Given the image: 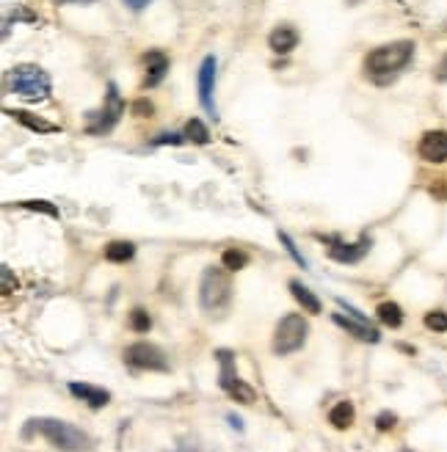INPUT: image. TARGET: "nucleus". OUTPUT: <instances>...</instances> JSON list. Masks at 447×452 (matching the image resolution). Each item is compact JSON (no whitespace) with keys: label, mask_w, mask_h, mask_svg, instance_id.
I'll list each match as a JSON object with an SVG mask.
<instances>
[{"label":"nucleus","mask_w":447,"mask_h":452,"mask_svg":"<svg viewBox=\"0 0 447 452\" xmlns=\"http://www.w3.org/2000/svg\"><path fill=\"white\" fill-rule=\"evenodd\" d=\"M31 433L44 436L56 450H61V452H88L91 450V438H88L86 433L78 431V428H72L69 422H61V419H50V416L28 419L25 428H22V436L28 438Z\"/></svg>","instance_id":"1"},{"label":"nucleus","mask_w":447,"mask_h":452,"mask_svg":"<svg viewBox=\"0 0 447 452\" xmlns=\"http://www.w3.org/2000/svg\"><path fill=\"white\" fill-rule=\"evenodd\" d=\"M395 422H398V416H395L392 411H381L379 416H376V428H379V431H392Z\"/></svg>","instance_id":"27"},{"label":"nucleus","mask_w":447,"mask_h":452,"mask_svg":"<svg viewBox=\"0 0 447 452\" xmlns=\"http://www.w3.org/2000/svg\"><path fill=\"white\" fill-rule=\"evenodd\" d=\"M232 304V282L227 267H205L199 282V307L210 317H224Z\"/></svg>","instance_id":"2"},{"label":"nucleus","mask_w":447,"mask_h":452,"mask_svg":"<svg viewBox=\"0 0 447 452\" xmlns=\"http://www.w3.org/2000/svg\"><path fill=\"white\" fill-rule=\"evenodd\" d=\"M69 394L78 397L81 403H86L88 409H106L108 403H111V391L100 389V386H91V384H78V381L69 384Z\"/></svg>","instance_id":"12"},{"label":"nucleus","mask_w":447,"mask_h":452,"mask_svg":"<svg viewBox=\"0 0 447 452\" xmlns=\"http://www.w3.org/2000/svg\"><path fill=\"white\" fill-rule=\"evenodd\" d=\"M376 314H379V320H381L384 326H389V329H401L404 326V309L398 307V304H392V301H384L381 307L376 309Z\"/></svg>","instance_id":"20"},{"label":"nucleus","mask_w":447,"mask_h":452,"mask_svg":"<svg viewBox=\"0 0 447 452\" xmlns=\"http://www.w3.org/2000/svg\"><path fill=\"white\" fill-rule=\"evenodd\" d=\"M133 113H135V116H149V113H152V103H149V100H138V103L133 105Z\"/></svg>","instance_id":"28"},{"label":"nucleus","mask_w":447,"mask_h":452,"mask_svg":"<svg viewBox=\"0 0 447 452\" xmlns=\"http://www.w3.org/2000/svg\"><path fill=\"white\" fill-rule=\"evenodd\" d=\"M414 56V41H392V44H381L376 50H370V56L364 58V72L381 78V75H395L401 72L406 63Z\"/></svg>","instance_id":"3"},{"label":"nucleus","mask_w":447,"mask_h":452,"mask_svg":"<svg viewBox=\"0 0 447 452\" xmlns=\"http://www.w3.org/2000/svg\"><path fill=\"white\" fill-rule=\"evenodd\" d=\"M144 63H147V78H144V86L147 88H155L158 83L166 78L169 72V56L163 50H149L144 56Z\"/></svg>","instance_id":"13"},{"label":"nucleus","mask_w":447,"mask_h":452,"mask_svg":"<svg viewBox=\"0 0 447 452\" xmlns=\"http://www.w3.org/2000/svg\"><path fill=\"white\" fill-rule=\"evenodd\" d=\"M279 243H282V246L287 248V254H290V257H293V262H296L298 267H307V260H304V257H301V251H298V248H296V243H293V240H290V235H287V232H279Z\"/></svg>","instance_id":"24"},{"label":"nucleus","mask_w":447,"mask_h":452,"mask_svg":"<svg viewBox=\"0 0 447 452\" xmlns=\"http://www.w3.org/2000/svg\"><path fill=\"white\" fill-rule=\"evenodd\" d=\"M436 81L447 83V53H445V58L439 61V66H436Z\"/></svg>","instance_id":"31"},{"label":"nucleus","mask_w":447,"mask_h":452,"mask_svg":"<svg viewBox=\"0 0 447 452\" xmlns=\"http://www.w3.org/2000/svg\"><path fill=\"white\" fill-rule=\"evenodd\" d=\"M185 141V138H180V135H174V133H169V135H160V138H155L152 144L155 146H160V144H174V146H180Z\"/></svg>","instance_id":"30"},{"label":"nucleus","mask_w":447,"mask_h":452,"mask_svg":"<svg viewBox=\"0 0 447 452\" xmlns=\"http://www.w3.org/2000/svg\"><path fill=\"white\" fill-rule=\"evenodd\" d=\"M122 116H125V103L119 97V88H116V83H108L106 105L86 116V133L88 135H106L119 124Z\"/></svg>","instance_id":"5"},{"label":"nucleus","mask_w":447,"mask_h":452,"mask_svg":"<svg viewBox=\"0 0 447 452\" xmlns=\"http://www.w3.org/2000/svg\"><path fill=\"white\" fill-rule=\"evenodd\" d=\"M290 292H293V298L301 304V309H304L307 314H318L320 312V298L309 287H304L301 282H290Z\"/></svg>","instance_id":"16"},{"label":"nucleus","mask_w":447,"mask_h":452,"mask_svg":"<svg viewBox=\"0 0 447 452\" xmlns=\"http://www.w3.org/2000/svg\"><path fill=\"white\" fill-rule=\"evenodd\" d=\"M213 88H215V58L207 56V58L202 61V66H199V103H202V108L215 119L218 111H215V103H213Z\"/></svg>","instance_id":"9"},{"label":"nucleus","mask_w":447,"mask_h":452,"mask_svg":"<svg viewBox=\"0 0 447 452\" xmlns=\"http://www.w3.org/2000/svg\"><path fill=\"white\" fill-rule=\"evenodd\" d=\"M320 240L329 246V257H332L334 262H342V265H354V262L364 260L370 246H373L367 235H362L356 243H342L340 237H334V235H326V237L320 235Z\"/></svg>","instance_id":"8"},{"label":"nucleus","mask_w":447,"mask_h":452,"mask_svg":"<svg viewBox=\"0 0 447 452\" xmlns=\"http://www.w3.org/2000/svg\"><path fill=\"white\" fill-rule=\"evenodd\" d=\"M128 326L135 334H147L149 329H152V317H149L147 309H133L128 314Z\"/></svg>","instance_id":"22"},{"label":"nucleus","mask_w":447,"mask_h":452,"mask_svg":"<svg viewBox=\"0 0 447 452\" xmlns=\"http://www.w3.org/2000/svg\"><path fill=\"white\" fill-rule=\"evenodd\" d=\"M174 452H215V450H207V447H199V444H183V447H177Z\"/></svg>","instance_id":"32"},{"label":"nucleus","mask_w":447,"mask_h":452,"mask_svg":"<svg viewBox=\"0 0 447 452\" xmlns=\"http://www.w3.org/2000/svg\"><path fill=\"white\" fill-rule=\"evenodd\" d=\"M6 116H11L14 122H20L22 127H28V130H36V133H58V124H50L39 119V116H34V113H28V111H6Z\"/></svg>","instance_id":"15"},{"label":"nucleus","mask_w":447,"mask_h":452,"mask_svg":"<svg viewBox=\"0 0 447 452\" xmlns=\"http://www.w3.org/2000/svg\"><path fill=\"white\" fill-rule=\"evenodd\" d=\"M404 452H411V450H404Z\"/></svg>","instance_id":"36"},{"label":"nucleus","mask_w":447,"mask_h":452,"mask_svg":"<svg viewBox=\"0 0 447 452\" xmlns=\"http://www.w3.org/2000/svg\"><path fill=\"white\" fill-rule=\"evenodd\" d=\"M354 419H356V411H354V403H348V400L337 403V406L329 411V422H332L337 431L351 428V425H354Z\"/></svg>","instance_id":"18"},{"label":"nucleus","mask_w":447,"mask_h":452,"mask_svg":"<svg viewBox=\"0 0 447 452\" xmlns=\"http://www.w3.org/2000/svg\"><path fill=\"white\" fill-rule=\"evenodd\" d=\"M307 334H309V326L301 314H284L277 323V331H274V353L277 356H290L296 350L304 348L307 342Z\"/></svg>","instance_id":"6"},{"label":"nucleus","mask_w":447,"mask_h":452,"mask_svg":"<svg viewBox=\"0 0 447 452\" xmlns=\"http://www.w3.org/2000/svg\"><path fill=\"white\" fill-rule=\"evenodd\" d=\"M152 0H125V6H130L133 11H141V9H147Z\"/></svg>","instance_id":"33"},{"label":"nucleus","mask_w":447,"mask_h":452,"mask_svg":"<svg viewBox=\"0 0 447 452\" xmlns=\"http://www.w3.org/2000/svg\"><path fill=\"white\" fill-rule=\"evenodd\" d=\"M185 138H191L193 144H207V141H210V133H207V127L202 124V119H191V122L185 124Z\"/></svg>","instance_id":"23"},{"label":"nucleus","mask_w":447,"mask_h":452,"mask_svg":"<svg viewBox=\"0 0 447 452\" xmlns=\"http://www.w3.org/2000/svg\"><path fill=\"white\" fill-rule=\"evenodd\" d=\"M9 88L31 103H42L50 97V75L36 63H20L9 69Z\"/></svg>","instance_id":"4"},{"label":"nucleus","mask_w":447,"mask_h":452,"mask_svg":"<svg viewBox=\"0 0 447 452\" xmlns=\"http://www.w3.org/2000/svg\"><path fill=\"white\" fill-rule=\"evenodd\" d=\"M14 287H17V279H11V270H9V267H3V292L9 295Z\"/></svg>","instance_id":"29"},{"label":"nucleus","mask_w":447,"mask_h":452,"mask_svg":"<svg viewBox=\"0 0 447 452\" xmlns=\"http://www.w3.org/2000/svg\"><path fill=\"white\" fill-rule=\"evenodd\" d=\"M20 207H25V210H39V212H47L50 218H58V210L50 205V202H20Z\"/></svg>","instance_id":"26"},{"label":"nucleus","mask_w":447,"mask_h":452,"mask_svg":"<svg viewBox=\"0 0 447 452\" xmlns=\"http://www.w3.org/2000/svg\"><path fill=\"white\" fill-rule=\"evenodd\" d=\"M227 422L232 425L235 431H243V419H240V416H235V414H230V416H227Z\"/></svg>","instance_id":"34"},{"label":"nucleus","mask_w":447,"mask_h":452,"mask_svg":"<svg viewBox=\"0 0 447 452\" xmlns=\"http://www.w3.org/2000/svg\"><path fill=\"white\" fill-rule=\"evenodd\" d=\"M58 3H81V6H86V3H97V0H58Z\"/></svg>","instance_id":"35"},{"label":"nucleus","mask_w":447,"mask_h":452,"mask_svg":"<svg viewBox=\"0 0 447 452\" xmlns=\"http://www.w3.org/2000/svg\"><path fill=\"white\" fill-rule=\"evenodd\" d=\"M221 265L227 267L230 273H235V270H243V267L249 265V254H246L243 248H227V251L221 254Z\"/></svg>","instance_id":"21"},{"label":"nucleus","mask_w":447,"mask_h":452,"mask_svg":"<svg viewBox=\"0 0 447 452\" xmlns=\"http://www.w3.org/2000/svg\"><path fill=\"white\" fill-rule=\"evenodd\" d=\"M268 44H271V50L279 53V56H287L290 50H296L298 44V34L296 28H290V25H279L271 31V36H268Z\"/></svg>","instance_id":"14"},{"label":"nucleus","mask_w":447,"mask_h":452,"mask_svg":"<svg viewBox=\"0 0 447 452\" xmlns=\"http://www.w3.org/2000/svg\"><path fill=\"white\" fill-rule=\"evenodd\" d=\"M135 257V246L128 243V240H113V243H108L106 246V260L108 262H116V265H122V262H130Z\"/></svg>","instance_id":"19"},{"label":"nucleus","mask_w":447,"mask_h":452,"mask_svg":"<svg viewBox=\"0 0 447 452\" xmlns=\"http://www.w3.org/2000/svg\"><path fill=\"white\" fill-rule=\"evenodd\" d=\"M332 317H334V323H337L340 329H345L351 337H356V339H362V342H373V345H376V342L381 339L379 329H376V326H370V320H367L364 314L362 317H351V314H348V317H345V314H332Z\"/></svg>","instance_id":"10"},{"label":"nucleus","mask_w":447,"mask_h":452,"mask_svg":"<svg viewBox=\"0 0 447 452\" xmlns=\"http://www.w3.org/2000/svg\"><path fill=\"white\" fill-rule=\"evenodd\" d=\"M125 361L135 370H149V372H166L169 370V361H166V353L152 345V342H135L125 348Z\"/></svg>","instance_id":"7"},{"label":"nucleus","mask_w":447,"mask_h":452,"mask_svg":"<svg viewBox=\"0 0 447 452\" xmlns=\"http://www.w3.org/2000/svg\"><path fill=\"white\" fill-rule=\"evenodd\" d=\"M420 158L428 163H445L447 160V133L431 130L420 138Z\"/></svg>","instance_id":"11"},{"label":"nucleus","mask_w":447,"mask_h":452,"mask_svg":"<svg viewBox=\"0 0 447 452\" xmlns=\"http://www.w3.org/2000/svg\"><path fill=\"white\" fill-rule=\"evenodd\" d=\"M426 326L431 331H439V334H445V331H447V314H445V312H428V314H426Z\"/></svg>","instance_id":"25"},{"label":"nucleus","mask_w":447,"mask_h":452,"mask_svg":"<svg viewBox=\"0 0 447 452\" xmlns=\"http://www.w3.org/2000/svg\"><path fill=\"white\" fill-rule=\"evenodd\" d=\"M221 389L227 391V394L232 397L235 403H243V406H249V403H255V400H257V391L252 389V386H249L246 381H240L237 375H235L232 381H227V384H224Z\"/></svg>","instance_id":"17"}]
</instances>
